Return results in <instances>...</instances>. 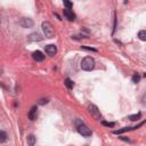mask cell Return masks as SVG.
<instances>
[{"label":"cell","instance_id":"obj_1","mask_svg":"<svg viewBox=\"0 0 146 146\" xmlns=\"http://www.w3.org/2000/svg\"><path fill=\"white\" fill-rule=\"evenodd\" d=\"M94 67H95V59L92 57L87 56V57H84L81 60V68L82 70H84V71H91Z\"/></svg>","mask_w":146,"mask_h":146},{"label":"cell","instance_id":"obj_2","mask_svg":"<svg viewBox=\"0 0 146 146\" xmlns=\"http://www.w3.org/2000/svg\"><path fill=\"white\" fill-rule=\"evenodd\" d=\"M42 30H43V33L47 38H52L54 34H55L54 27L49 22H43L42 23Z\"/></svg>","mask_w":146,"mask_h":146},{"label":"cell","instance_id":"obj_3","mask_svg":"<svg viewBox=\"0 0 146 146\" xmlns=\"http://www.w3.org/2000/svg\"><path fill=\"white\" fill-rule=\"evenodd\" d=\"M78 131H79V133L82 135L83 137H90V136H91V130H90L86 124H83V123H81V124L78 125Z\"/></svg>","mask_w":146,"mask_h":146},{"label":"cell","instance_id":"obj_4","mask_svg":"<svg viewBox=\"0 0 146 146\" xmlns=\"http://www.w3.org/2000/svg\"><path fill=\"white\" fill-rule=\"evenodd\" d=\"M88 110H89V113H90L95 119H97V120H100V119H102V115H100V113H99V111H98V108H97L96 105H92V104L89 105Z\"/></svg>","mask_w":146,"mask_h":146},{"label":"cell","instance_id":"obj_5","mask_svg":"<svg viewBox=\"0 0 146 146\" xmlns=\"http://www.w3.org/2000/svg\"><path fill=\"white\" fill-rule=\"evenodd\" d=\"M18 24L22 26V27H32L33 26V21L31 18H26V17H23Z\"/></svg>","mask_w":146,"mask_h":146},{"label":"cell","instance_id":"obj_6","mask_svg":"<svg viewBox=\"0 0 146 146\" xmlns=\"http://www.w3.org/2000/svg\"><path fill=\"white\" fill-rule=\"evenodd\" d=\"M44 50H46V52H47L49 56H55L56 52H57V48H56L55 44H48V46H46Z\"/></svg>","mask_w":146,"mask_h":146},{"label":"cell","instance_id":"obj_7","mask_svg":"<svg viewBox=\"0 0 146 146\" xmlns=\"http://www.w3.org/2000/svg\"><path fill=\"white\" fill-rule=\"evenodd\" d=\"M64 16L68 19V21H74L75 19V14L71 10V9H67V8H64Z\"/></svg>","mask_w":146,"mask_h":146},{"label":"cell","instance_id":"obj_8","mask_svg":"<svg viewBox=\"0 0 146 146\" xmlns=\"http://www.w3.org/2000/svg\"><path fill=\"white\" fill-rule=\"evenodd\" d=\"M32 57H33V59L36 60V62H41V60L44 59V55H43L41 51H39V50L34 51V52L32 54Z\"/></svg>","mask_w":146,"mask_h":146},{"label":"cell","instance_id":"obj_9","mask_svg":"<svg viewBox=\"0 0 146 146\" xmlns=\"http://www.w3.org/2000/svg\"><path fill=\"white\" fill-rule=\"evenodd\" d=\"M145 122H141V123H139L137 127H132V128H123V129H120V130H115V131H113L115 135H119V133H122V132H125V131H129V130H133V129H138L140 125H143Z\"/></svg>","mask_w":146,"mask_h":146},{"label":"cell","instance_id":"obj_10","mask_svg":"<svg viewBox=\"0 0 146 146\" xmlns=\"http://www.w3.org/2000/svg\"><path fill=\"white\" fill-rule=\"evenodd\" d=\"M36 115H38V113H36V106H33V107L30 110V112H29V119H30L31 121H33V120L36 119Z\"/></svg>","mask_w":146,"mask_h":146},{"label":"cell","instance_id":"obj_11","mask_svg":"<svg viewBox=\"0 0 146 146\" xmlns=\"http://www.w3.org/2000/svg\"><path fill=\"white\" fill-rule=\"evenodd\" d=\"M35 144V137L33 135H29L27 136V145L29 146H34Z\"/></svg>","mask_w":146,"mask_h":146},{"label":"cell","instance_id":"obj_12","mask_svg":"<svg viewBox=\"0 0 146 146\" xmlns=\"http://www.w3.org/2000/svg\"><path fill=\"white\" fill-rule=\"evenodd\" d=\"M138 38H139L141 41H146V30H141V31H139V33H138Z\"/></svg>","mask_w":146,"mask_h":146},{"label":"cell","instance_id":"obj_13","mask_svg":"<svg viewBox=\"0 0 146 146\" xmlns=\"http://www.w3.org/2000/svg\"><path fill=\"white\" fill-rule=\"evenodd\" d=\"M29 39H30V40H38V41H40L42 38H41V35L38 34V33H32V34L29 36Z\"/></svg>","mask_w":146,"mask_h":146},{"label":"cell","instance_id":"obj_14","mask_svg":"<svg viewBox=\"0 0 146 146\" xmlns=\"http://www.w3.org/2000/svg\"><path fill=\"white\" fill-rule=\"evenodd\" d=\"M65 86H66L68 89H72V88H73V86H74V83H73V81H72L71 79L66 78V79H65Z\"/></svg>","mask_w":146,"mask_h":146},{"label":"cell","instance_id":"obj_15","mask_svg":"<svg viewBox=\"0 0 146 146\" xmlns=\"http://www.w3.org/2000/svg\"><path fill=\"white\" fill-rule=\"evenodd\" d=\"M7 139V133L5 131H0V143H5Z\"/></svg>","mask_w":146,"mask_h":146},{"label":"cell","instance_id":"obj_16","mask_svg":"<svg viewBox=\"0 0 146 146\" xmlns=\"http://www.w3.org/2000/svg\"><path fill=\"white\" fill-rule=\"evenodd\" d=\"M140 116H141V114H140V113H137V114L130 115V116H129V120H131V121H136V120H138Z\"/></svg>","mask_w":146,"mask_h":146},{"label":"cell","instance_id":"obj_17","mask_svg":"<svg viewBox=\"0 0 146 146\" xmlns=\"http://www.w3.org/2000/svg\"><path fill=\"white\" fill-rule=\"evenodd\" d=\"M139 79H140V76L137 74V73H135L133 75H132V82H135V83H137L138 81H139Z\"/></svg>","mask_w":146,"mask_h":146},{"label":"cell","instance_id":"obj_18","mask_svg":"<svg viewBox=\"0 0 146 146\" xmlns=\"http://www.w3.org/2000/svg\"><path fill=\"white\" fill-rule=\"evenodd\" d=\"M64 6H66V8H67V9H71V8H72V6H73V3H72V2H70V1H64Z\"/></svg>","mask_w":146,"mask_h":146},{"label":"cell","instance_id":"obj_19","mask_svg":"<svg viewBox=\"0 0 146 146\" xmlns=\"http://www.w3.org/2000/svg\"><path fill=\"white\" fill-rule=\"evenodd\" d=\"M104 125H107V127H114V123L113 122H106V121H103L102 122Z\"/></svg>","mask_w":146,"mask_h":146},{"label":"cell","instance_id":"obj_20","mask_svg":"<svg viewBox=\"0 0 146 146\" xmlns=\"http://www.w3.org/2000/svg\"><path fill=\"white\" fill-rule=\"evenodd\" d=\"M82 49H86V50H89V51H97L95 48H90V47H82Z\"/></svg>","mask_w":146,"mask_h":146},{"label":"cell","instance_id":"obj_21","mask_svg":"<svg viewBox=\"0 0 146 146\" xmlns=\"http://www.w3.org/2000/svg\"><path fill=\"white\" fill-rule=\"evenodd\" d=\"M47 104L48 103V99H40V102H39V104H41V105H43V104Z\"/></svg>","mask_w":146,"mask_h":146}]
</instances>
